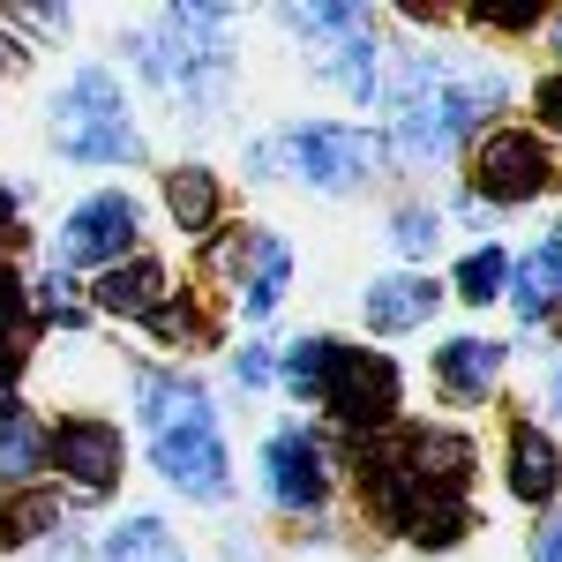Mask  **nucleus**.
Here are the masks:
<instances>
[{"mask_svg":"<svg viewBox=\"0 0 562 562\" xmlns=\"http://www.w3.org/2000/svg\"><path fill=\"white\" fill-rule=\"evenodd\" d=\"M53 135H60V150L83 158V166H128L135 150H143L135 128H128V105H121V83H113L105 68H83L76 83L60 90Z\"/></svg>","mask_w":562,"mask_h":562,"instance_id":"obj_5","label":"nucleus"},{"mask_svg":"<svg viewBox=\"0 0 562 562\" xmlns=\"http://www.w3.org/2000/svg\"><path fill=\"white\" fill-rule=\"evenodd\" d=\"M465 473H473V442L465 435H442V428H420V435H397L390 450H368L360 458V480L413 548H458L465 540Z\"/></svg>","mask_w":562,"mask_h":562,"instance_id":"obj_1","label":"nucleus"},{"mask_svg":"<svg viewBox=\"0 0 562 562\" xmlns=\"http://www.w3.org/2000/svg\"><path fill=\"white\" fill-rule=\"evenodd\" d=\"M45 525H53V495H45V487H31V495H8V503H0V548L38 540Z\"/></svg>","mask_w":562,"mask_h":562,"instance_id":"obj_23","label":"nucleus"},{"mask_svg":"<svg viewBox=\"0 0 562 562\" xmlns=\"http://www.w3.org/2000/svg\"><path fill=\"white\" fill-rule=\"evenodd\" d=\"M532 105H540V128H548V135H562V68H555V76H540Z\"/></svg>","mask_w":562,"mask_h":562,"instance_id":"obj_28","label":"nucleus"},{"mask_svg":"<svg viewBox=\"0 0 562 562\" xmlns=\"http://www.w3.org/2000/svg\"><path fill=\"white\" fill-rule=\"evenodd\" d=\"M262 473H270V495H278V510H323V495H330L323 450H315V435H301V428H278V435H270V450H262Z\"/></svg>","mask_w":562,"mask_h":562,"instance_id":"obj_12","label":"nucleus"},{"mask_svg":"<svg viewBox=\"0 0 562 562\" xmlns=\"http://www.w3.org/2000/svg\"><path fill=\"white\" fill-rule=\"evenodd\" d=\"M248 270H240V315L248 323H262L270 307H278V293H285V278H293V256H285V240H270V233H248Z\"/></svg>","mask_w":562,"mask_h":562,"instance_id":"obj_15","label":"nucleus"},{"mask_svg":"<svg viewBox=\"0 0 562 562\" xmlns=\"http://www.w3.org/2000/svg\"><path fill=\"white\" fill-rule=\"evenodd\" d=\"M548 180H555V158L532 128H495L473 150V188L487 203H532Z\"/></svg>","mask_w":562,"mask_h":562,"instance_id":"obj_9","label":"nucleus"},{"mask_svg":"<svg viewBox=\"0 0 562 562\" xmlns=\"http://www.w3.org/2000/svg\"><path fill=\"white\" fill-rule=\"evenodd\" d=\"M90 301L105 307V315H158L166 307V270L150 256H135V262H113V270H98V285H90Z\"/></svg>","mask_w":562,"mask_h":562,"instance_id":"obj_13","label":"nucleus"},{"mask_svg":"<svg viewBox=\"0 0 562 562\" xmlns=\"http://www.w3.org/2000/svg\"><path fill=\"white\" fill-rule=\"evenodd\" d=\"M0 76H23V45L0 31Z\"/></svg>","mask_w":562,"mask_h":562,"instance_id":"obj_32","label":"nucleus"},{"mask_svg":"<svg viewBox=\"0 0 562 562\" xmlns=\"http://www.w3.org/2000/svg\"><path fill=\"white\" fill-rule=\"evenodd\" d=\"M315 405H330L338 428L375 435V428L397 420V368L368 346H330V368H323V397Z\"/></svg>","mask_w":562,"mask_h":562,"instance_id":"obj_6","label":"nucleus"},{"mask_svg":"<svg viewBox=\"0 0 562 562\" xmlns=\"http://www.w3.org/2000/svg\"><path fill=\"white\" fill-rule=\"evenodd\" d=\"M270 158L285 150L293 158V173L315 180V188H360V180L375 173V158H383V143L368 128H293L285 143H262Z\"/></svg>","mask_w":562,"mask_h":562,"instance_id":"obj_8","label":"nucleus"},{"mask_svg":"<svg viewBox=\"0 0 562 562\" xmlns=\"http://www.w3.org/2000/svg\"><path fill=\"white\" fill-rule=\"evenodd\" d=\"M495 98H503V76L495 68H450L435 53H405V68L390 83V143H397V158L450 150Z\"/></svg>","mask_w":562,"mask_h":562,"instance_id":"obj_2","label":"nucleus"},{"mask_svg":"<svg viewBox=\"0 0 562 562\" xmlns=\"http://www.w3.org/2000/svg\"><path fill=\"white\" fill-rule=\"evenodd\" d=\"M45 458H53V442H45L23 413H15V420H0V480H31Z\"/></svg>","mask_w":562,"mask_h":562,"instance_id":"obj_21","label":"nucleus"},{"mask_svg":"<svg viewBox=\"0 0 562 562\" xmlns=\"http://www.w3.org/2000/svg\"><path fill=\"white\" fill-rule=\"evenodd\" d=\"M150 330H158V338H166V346H173V338H203V315H195V307H158V315H150Z\"/></svg>","mask_w":562,"mask_h":562,"instance_id":"obj_27","label":"nucleus"},{"mask_svg":"<svg viewBox=\"0 0 562 562\" xmlns=\"http://www.w3.org/2000/svg\"><path fill=\"white\" fill-rule=\"evenodd\" d=\"M45 442H53V465L76 480L83 495H105L121 480V428L113 420H60Z\"/></svg>","mask_w":562,"mask_h":562,"instance_id":"obj_11","label":"nucleus"},{"mask_svg":"<svg viewBox=\"0 0 562 562\" xmlns=\"http://www.w3.org/2000/svg\"><path fill=\"white\" fill-rule=\"evenodd\" d=\"M166 203H173L180 233H211L217 225V180L203 173V166H173V173H166Z\"/></svg>","mask_w":562,"mask_h":562,"instance_id":"obj_19","label":"nucleus"},{"mask_svg":"<svg viewBox=\"0 0 562 562\" xmlns=\"http://www.w3.org/2000/svg\"><path fill=\"white\" fill-rule=\"evenodd\" d=\"M548 397H555V413H562V360H555V383H548Z\"/></svg>","mask_w":562,"mask_h":562,"instance_id":"obj_35","label":"nucleus"},{"mask_svg":"<svg viewBox=\"0 0 562 562\" xmlns=\"http://www.w3.org/2000/svg\"><path fill=\"white\" fill-rule=\"evenodd\" d=\"M135 397H143V428H150L158 473L173 480L180 495L217 503L233 487V465H225V435H217V413H211V397H203V383H188V375H143Z\"/></svg>","mask_w":562,"mask_h":562,"instance_id":"obj_3","label":"nucleus"},{"mask_svg":"<svg viewBox=\"0 0 562 562\" xmlns=\"http://www.w3.org/2000/svg\"><path fill=\"white\" fill-rule=\"evenodd\" d=\"M548 248H555V256H562V225H555V240H548Z\"/></svg>","mask_w":562,"mask_h":562,"instance_id":"obj_36","label":"nucleus"},{"mask_svg":"<svg viewBox=\"0 0 562 562\" xmlns=\"http://www.w3.org/2000/svg\"><path fill=\"white\" fill-rule=\"evenodd\" d=\"M105 562H188V555H180V540L158 518H128V525H113Z\"/></svg>","mask_w":562,"mask_h":562,"instance_id":"obj_20","label":"nucleus"},{"mask_svg":"<svg viewBox=\"0 0 562 562\" xmlns=\"http://www.w3.org/2000/svg\"><path fill=\"white\" fill-rule=\"evenodd\" d=\"M135 60L158 90H173L180 105H203L211 113L225 98L233 76V53H225V8H166L150 38H135Z\"/></svg>","mask_w":562,"mask_h":562,"instance_id":"obj_4","label":"nucleus"},{"mask_svg":"<svg viewBox=\"0 0 562 562\" xmlns=\"http://www.w3.org/2000/svg\"><path fill=\"white\" fill-rule=\"evenodd\" d=\"M233 375H240V383H270V360H262V352H240Z\"/></svg>","mask_w":562,"mask_h":562,"instance_id":"obj_31","label":"nucleus"},{"mask_svg":"<svg viewBox=\"0 0 562 562\" xmlns=\"http://www.w3.org/2000/svg\"><path fill=\"white\" fill-rule=\"evenodd\" d=\"M285 23L301 38H323L315 45V68L338 90H352V98L375 90V38H368V15L360 8H285Z\"/></svg>","mask_w":562,"mask_h":562,"instance_id":"obj_7","label":"nucleus"},{"mask_svg":"<svg viewBox=\"0 0 562 562\" xmlns=\"http://www.w3.org/2000/svg\"><path fill=\"white\" fill-rule=\"evenodd\" d=\"M532 562H562V518L540 525V540H532Z\"/></svg>","mask_w":562,"mask_h":562,"instance_id":"obj_30","label":"nucleus"},{"mask_svg":"<svg viewBox=\"0 0 562 562\" xmlns=\"http://www.w3.org/2000/svg\"><path fill=\"white\" fill-rule=\"evenodd\" d=\"M23 405H15V383H0V420H15Z\"/></svg>","mask_w":562,"mask_h":562,"instance_id":"obj_34","label":"nucleus"},{"mask_svg":"<svg viewBox=\"0 0 562 562\" xmlns=\"http://www.w3.org/2000/svg\"><path fill=\"white\" fill-rule=\"evenodd\" d=\"M435 375H442L450 397L480 405V397L495 390V375H503V346H495V338H450V346L435 352Z\"/></svg>","mask_w":562,"mask_h":562,"instance_id":"obj_14","label":"nucleus"},{"mask_svg":"<svg viewBox=\"0 0 562 562\" xmlns=\"http://www.w3.org/2000/svg\"><path fill=\"white\" fill-rule=\"evenodd\" d=\"M128 240H135V203L113 188V195H90V203H76V211H68L60 240H53V262H60V270H76V262L113 270V262L128 256Z\"/></svg>","mask_w":562,"mask_h":562,"instance_id":"obj_10","label":"nucleus"},{"mask_svg":"<svg viewBox=\"0 0 562 562\" xmlns=\"http://www.w3.org/2000/svg\"><path fill=\"white\" fill-rule=\"evenodd\" d=\"M435 301H442V293H435L428 278H413V270H405V278H383V285H368V330H420V323H428L435 315Z\"/></svg>","mask_w":562,"mask_h":562,"instance_id":"obj_17","label":"nucleus"},{"mask_svg":"<svg viewBox=\"0 0 562 562\" xmlns=\"http://www.w3.org/2000/svg\"><path fill=\"white\" fill-rule=\"evenodd\" d=\"M330 346H338V338H301V346L285 352V383H293V397H307V405L323 397V368H330Z\"/></svg>","mask_w":562,"mask_h":562,"instance_id":"obj_25","label":"nucleus"},{"mask_svg":"<svg viewBox=\"0 0 562 562\" xmlns=\"http://www.w3.org/2000/svg\"><path fill=\"white\" fill-rule=\"evenodd\" d=\"M23 352H31V293H23V278L0 262V383H15Z\"/></svg>","mask_w":562,"mask_h":562,"instance_id":"obj_18","label":"nucleus"},{"mask_svg":"<svg viewBox=\"0 0 562 562\" xmlns=\"http://www.w3.org/2000/svg\"><path fill=\"white\" fill-rule=\"evenodd\" d=\"M390 233H397V248H405V256H428L442 225H435L428 211H397V225H390Z\"/></svg>","mask_w":562,"mask_h":562,"instance_id":"obj_26","label":"nucleus"},{"mask_svg":"<svg viewBox=\"0 0 562 562\" xmlns=\"http://www.w3.org/2000/svg\"><path fill=\"white\" fill-rule=\"evenodd\" d=\"M503 285H510V256H503V248H473V256L458 262V293H465L473 307L495 301Z\"/></svg>","mask_w":562,"mask_h":562,"instance_id":"obj_24","label":"nucleus"},{"mask_svg":"<svg viewBox=\"0 0 562 562\" xmlns=\"http://www.w3.org/2000/svg\"><path fill=\"white\" fill-rule=\"evenodd\" d=\"M555 487H562L555 442L532 428V420H518V428H510V495H518V503H548Z\"/></svg>","mask_w":562,"mask_h":562,"instance_id":"obj_16","label":"nucleus"},{"mask_svg":"<svg viewBox=\"0 0 562 562\" xmlns=\"http://www.w3.org/2000/svg\"><path fill=\"white\" fill-rule=\"evenodd\" d=\"M555 301H562V256H555V248H540V256L518 270V315H532V323H540Z\"/></svg>","mask_w":562,"mask_h":562,"instance_id":"obj_22","label":"nucleus"},{"mask_svg":"<svg viewBox=\"0 0 562 562\" xmlns=\"http://www.w3.org/2000/svg\"><path fill=\"white\" fill-rule=\"evenodd\" d=\"M473 23H495V31H532L540 8H473Z\"/></svg>","mask_w":562,"mask_h":562,"instance_id":"obj_29","label":"nucleus"},{"mask_svg":"<svg viewBox=\"0 0 562 562\" xmlns=\"http://www.w3.org/2000/svg\"><path fill=\"white\" fill-rule=\"evenodd\" d=\"M8 233H15V195L0 188V240H8Z\"/></svg>","mask_w":562,"mask_h":562,"instance_id":"obj_33","label":"nucleus"}]
</instances>
